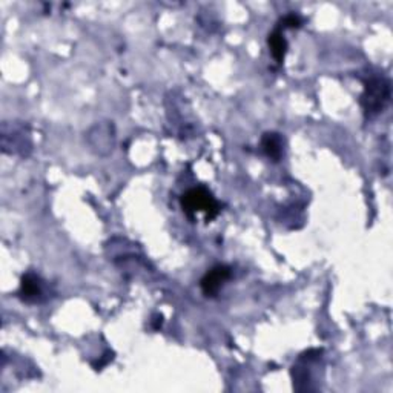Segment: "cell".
Segmentation results:
<instances>
[{"label":"cell","instance_id":"1","mask_svg":"<svg viewBox=\"0 0 393 393\" xmlns=\"http://www.w3.org/2000/svg\"><path fill=\"white\" fill-rule=\"evenodd\" d=\"M392 96L390 82L385 77H370L365 80L361 96V108L364 116L374 118L387 108Z\"/></svg>","mask_w":393,"mask_h":393},{"label":"cell","instance_id":"2","mask_svg":"<svg viewBox=\"0 0 393 393\" xmlns=\"http://www.w3.org/2000/svg\"><path fill=\"white\" fill-rule=\"evenodd\" d=\"M180 203H182L183 212L191 220L194 218L197 212H203L208 222L214 220L220 214V204L215 197L203 186H197V188L186 191L180 198Z\"/></svg>","mask_w":393,"mask_h":393},{"label":"cell","instance_id":"3","mask_svg":"<svg viewBox=\"0 0 393 393\" xmlns=\"http://www.w3.org/2000/svg\"><path fill=\"white\" fill-rule=\"evenodd\" d=\"M114 126L109 123H97L96 126H92L88 134L91 148L98 156L109 154L112 148H114Z\"/></svg>","mask_w":393,"mask_h":393},{"label":"cell","instance_id":"4","mask_svg":"<svg viewBox=\"0 0 393 393\" xmlns=\"http://www.w3.org/2000/svg\"><path fill=\"white\" fill-rule=\"evenodd\" d=\"M231 277L232 270L229 266L217 264L203 275L202 282H200V288H202V292L206 297H217Z\"/></svg>","mask_w":393,"mask_h":393},{"label":"cell","instance_id":"5","mask_svg":"<svg viewBox=\"0 0 393 393\" xmlns=\"http://www.w3.org/2000/svg\"><path fill=\"white\" fill-rule=\"evenodd\" d=\"M43 295V282L36 274H26L20 279L19 297L26 303H37Z\"/></svg>","mask_w":393,"mask_h":393},{"label":"cell","instance_id":"6","mask_svg":"<svg viewBox=\"0 0 393 393\" xmlns=\"http://www.w3.org/2000/svg\"><path fill=\"white\" fill-rule=\"evenodd\" d=\"M268 45L272 57H274L278 65H282L288 54V40L284 37V31L277 26V28L268 36Z\"/></svg>","mask_w":393,"mask_h":393},{"label":"cell","instance_id":"7","mask_svg":"<svg viewBox=\"0 0 393 393\" xmlns=\"http://www.w3.org/2000/svg\"><path fill=\"white\" fill-rule=\"evenodd\" d=\"M283 137L278 132H266L262 138V149L266 157L279 162L283 157Z\"/></svg>","mask_w":393,"mask_h":393},{"label":"cell","instance_id":"8","mask_svg":"<svg viewBox=\"0 0 393 393\" xmlns=\"http://www.w3.org/2000/svg\"><path fill=\"white\" fill-rule=\"evenodd\" d=\"M301 23H303L301 17L292 12V14L284 16L282 20H279L277 26H279V28H282V30L284 31V30H295V28H299V26H301Z\"/></svg>","mask_w":393,"mask_h":393},{"label":"cell","instance_id":"9","mask_svg":"<svg viewBox=\"0 0 393 393\" xmlns=\"http://www.w3.org/2000/svg\"><path fill=\"white\" fill-rule=\"evenodd\" d=\"M154 323H156V324L152 326V328H154L156 330H157V329H160V328H162V324H163V317H162V315H157V317H156V321H154Z\"/></svg>","mask_w":393,"mask_h":393}]
</instances>
